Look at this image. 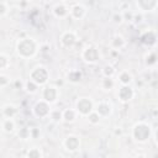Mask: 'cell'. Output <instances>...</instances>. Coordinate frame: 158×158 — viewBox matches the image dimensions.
<instances>
[{
  "instance_id": "cell-1",
  "label": "cell",
  "mask_w": 158,
  "mask_h": 158,
  "mask_svg": "<svg viewBox=\"0 0 158 158\" xmlns=\"http://www.w3.org/2000/svg\"><path fill=\"white\" fill-rule=\"evenodd\" d=\"M17 50H19V53L28 57V56H32L33 52H35V43L32 42L31 40H22L21 42L17 45Z\"/></svg>"
},
{
  "instance_id": "cell-2",
  "label": "cell",
  "mask_w": 158,
  "mask_h": 158,
  "mask_svg": "<svg viewBox=\"0 0 158 158\" xmlns=\"http://www.w3.org/2000/svg\"><path fill=\"white\" fill-rule=\"evenodd\" d=\"M133 135L135 137H136V140H138V141H146V140L148 138L149 136V127L147 125H137L136 127H135V131H133Z\"/></svg>"
},
{
  "instance_id": "cell-3",
  "label": "cell",
  "mask_w": 158,
  "mask_h": 158,
  "mask_svg": "<svg viewBox=\"0 0 158 158\" xmlns=\"http://www.w3.org/2000/svg\"><path fill=\"white\" fill-rule=\"evenodd\" d=\"M31 78L33 79V81H36V83L43 84L48 78V73L46 72L45 68H37L36 71H33V73L31 74Z\"/></svg>"
},
{
  "instance_id": "cell-4",
  "label": "cell",
  "mask_w": 158,
  "mask_h": 158,
  "mask_svg": "<svg viewBox=\"0 0 158 158\" xmlns=\"http://www.w3.org/2000/svg\"><path fill=\"white\" fill-rule=\"evenodd\" d=\"M77 106L81 114H89L91 111V103L88 99H81L80 101H78Z\"/></svg>"
},
{
  "instance_id": "cell-5",
  "label": "cell",
  "mask_w": 158,
  "mask_h": 158,
  "mask_svg": "<svg viewBox=\"0 0 158 158\" xmlns=\"http://www.w3.org/2000/svg\"><path fill=\"white\" fill-rule=\"evenodd\" d=\"M43 96H45V99L47 101H55L56 100V96H57V91H56L55 88H52V86L46 88L45 93H43Z\"/></svg>"
},
{
  "instance_id": "cell-6",
  "label": "cell",
  "mask_w": 158,
  "mask_h": 158,
  "mask_svg": "<svg viewBox=\"0 0 158 158\" xmlns=\"http://www.w3.org/2000/svg\"><path fill=\"white\" fill-rule=\"evenodd\" d=\"M84 57L88 62H95L98 60V51L95 48H88L84 52Z\"/></svg>"
},
{
  "instance_id": "cell-7",
  "label": "cell",
  "mask_w": 158,
  "mask_h": 158,
  "mask_svg": "<svg viewBox=\"0 0 158 158\" xmlns=\"http://www.w3.org/2000/svg\"><path fill=\"white\" fill-rule=\"evenodd\" d=\"M35 113H36L37 116H45L48 114V106L46 105L45 103H40L36 105V108H35Z\"/></svg>"
},
{
  "instance_id": "cell-8",
  "label": "cell",
  "mask_w": 158,
  "mask_h": 158,
  "mask_svg": "<svg viewBox=\"0 0 158 158\" xmlns=\"http://www.w3.org/2000/svg\"><path fill=\"white\" fill-rule=\"evenodd\" d=\"M66 146H67V148H68L69 151L77 149V148H78V146H79L78 138H77V137H68V138H67V141H66Z\"/></svg>"
},
{
  "instance_id": "cell-9",
  "label": "cell",
  "mask_w": 158,
  "mask_h": 158,
  "mask_svg": "<svg viewBox=\"0 0 158 158\" xmlns=\"http://www.w3.org/2000/svg\"><path fill=\"white\" fill-rule=\"evenodd\" d=\"M132 94H133L132 90L130 89V88H127V86H124L119 93V95H120V98L122 99V100H130V99L132 98Z\"/></svg>"
},
{
  "instance_id": "cell-10",
  "label": "cell",
  "mask_w": 158,
  "mask_h": 158,
  "mask_svg": "<svg viewBox=\"0 0 158 158\" xmlns=\"http://www.w3.org/2000/svg\"><path fill=\"white\" fill-rule=\"evenodd\" d=\"M62 41H63V43L67 46V47H69V46H72L74 42H75V38H74V35L73 33H66L63 36V38H62Z\"/></svg>"
},
{
  "instance_id": "cell-11",
  "label": "cell",
  "mask_w": 158,
  "mask_h": 158,
  "mask_svg": "<svg viewBox=\"0 0 158 158\" xmlns=\"http://www.w3.org/2000/svg\"><path fill=\"white\" fill-rule=\"evenodd\" d=\"M98 111H99V114H101V115H108L110 113V106L108 104H100L98 108Z\"/></svg>"
},
{
  "instance_id": "cell-12",
  "label": "cell",
  "mask_w": 158,
  "mask_h": 158,
  "mask_svg": "<svg viewBox=\"0 0 158 158\" xmlns=\"http://www.w3.org/2000/svg\"><path fill=\"white\" fill-rule=\"evenodd\" d=\"M3 113H4L5 116H8V118H11V116H13V115L16 113V110H15L14 106H10V105H8V106H5V108H4Z\"/></svg>"
},
{
  "instance_id": "cell-13",
  "label": "cell",
  "mask_w": 158,
  "mask_h": 158,
  "mask_svg": "<svg viewBox=\"0 0 158 158\" xmlns=\"http://www.w3.org/2000/svg\"><path fill=\"white\" fill-rule=\"evenodd\" d=\"M3 127H4V130L6 131V132H10V131H13V130H14V122L11 121V120H6V121L4 122Z\"/></svg>"
},
{
  "instance_id": "cell-14",
  "label": "cell",
  "mask_w": 158,
  "mask_h": 158,
  "mask_svg": "<svg viewBox=\"0 0 158 158\" xmlns=\"http://www.w3.org/2000/svg\"><path fill=\"white\" fill-rule=\"evenodd\" d=\"M142 40H143L145 43H149V45H151V43L154 42V41H152V40H154V36L149 32V33H147V35H145V36L142 37Z\"/></svg>"
},
{
  "instance_id": "cell-15",
  "label": "cell",
  "mask_w": 158,
  "mask_h": 158,
  "mask_svg": "<svg viewBox=\"0 0 158 158\" xmlns=\"http://www.w3.org/2000/svg\"><path fill=\"white\" fill-rule=\"evenodd\" d=\"M64 119H66L67 121H73L74 120V111L67 110L66 113H64Z\"/></svg>"
},
{
  "instance_id": "cell-16",
  "label": "cell",
  "mask_w": 158,
  "mask_h": 158,
  "mask_svg": "<svg viewBox=\"0 0 158 158\" xmlns=\"http://www.w3.org/2000/svg\"><path fill=\"white\" fill-rule=\"evenodd\" d=\"M41 157V153H40V151L36 149V148H33L31 149L30 152H28V158H40Z\"/></svg>"
},
{
  "instance_id": "cell-17",
  "label": "cell",
  "mask_w": 158,
  "mask_h": 158,
  "mask_svg": "<svg viewBox=\"0 0 158 158\" xmlns=\"http://www.w3.org/2000/svg\"><path fill=\"white\" fill-rule=\"evenodd\" d=\"M73 10H74V15H75V17H79V16L83 15V8L79 6V5H77V6H75Z\"/></svg>"
},
{
  "instance_id": "cell-18",
  "label": "cell",
  "mask_w": 158,
  "mask_h": 158,
  "mask_svg": "<svg viewBox=\"0 0 158 158\" xmlns=\"http://www.w3.org/2000/svg\"><path fill=\"white\" fill-rule=\"evenodd\" d=\"M120 79H121L122 83H128V81L131 80V77H130V74H128V73H122Z\"/></svg>"
},
{
  "instance_id": "cell-19",
  "label": "cell",
  "mask_w": 158,
  "mask_h": 158,
  "mask_svg": "<svg viewBox=\"0 0 158 158\" xmlns=\"http://www.w3.org/2000/svg\"><path fill=\"white\" fill-rule=\"evenodd\" d=\"M0 62H1V64H0V68L4 69L5 66H6V63H8V58L5 57L4 55H1V56H0Z\"/></svg>"
},
{
  "instance_id": "cell-20",
  "label": "cell",
  "mask_w": 158,
  "mask_h": 158,
  "mask_svg": "<svg viewBox=\"0 0 158 158\" xmlns=\"http://www.w3.org/2000/svg\"><path fill=\"white\" fill-rule=\"evenodd\" d=\"M56 14L60 15V16L64 15V14H66V8H63V6H57V8H56Z\"/></svg>"
},
{
  "instance_id": "cell-21",
  "label": "cell",
  "mask_w": 158,
  "mask_h": 158,
  "mask_svg": "<svg viewBox=\"0 0 158 158\" xmlns=\"http://www.w3.org/2000/svg\"><path fill=\"white\" fill-rule=\"evenodd\" d=\"M89 119H90L91 122H94V124H95V122L99 121V115H98V114H91V115L89 116Z\"/></svg>"
},
{
  "instance_id": "cell-22",
  "label": "cell",
  "mask_w": 158,
  "mask_h": 158,
  "mask_svg": "<svg viewBox=\"0 0 158 158\" xmlns=\"http://www.w3.org/2000/svg\"><path fill=\"white\" fill-rule=\"evenodd\" d=\"M52 119H53L55 121L60 120V119H61V113H60V111H56V113L52 114Z\"/></svg>"
},
{
  "instance_id": "cell-23",
  "label": "cell",
  "mask_w": 158,
  "mask_h": 158,
  "mask_svg": "<svg viewBox=\"0 0 158 158\" xmlns=\"http://www.w3.org/2000/svg\"><path fill=\"white\" fill-rule=\"evenodd\" d=\"M5 13H6V8H5V3H4V1H1V3H0V14L4 15Z\"/></svg>"
},
{
  "instance_id": "cell-24",
  "label": "cell",
  "mask_w": 158,
  "mask_h": 158,
  "mask_svg": "<svg viewBox=\"0 0 158 158\" xmlns=\"http://www.w3.org/2000/svg\"><path fill=\"white\" fill-rule=\"evenodd\" d=\"M19 136H21V137H24V138H26V137L28 136V131L26 130V128H24V130H21V131L19 132Z\"/></svg>"
},
{
  "instance_id": "cell-25",
  "label": "cell",
  "mask_w": 158,
  "mask_h": 158,
  "mask_svg": "<svg viewBox=\"0 0 158 158\" xmlns=\"http://www.w3.org/2000/svg\"><path fill=\"white\" fill-rule=\"evenodd\" d=\"M104 85L105 86H109V88H111L113 86V81H111V79H105V81H104Z\"/></svg>"
},
{
  "instance_id": "cell-26",
  "label": "cell",
  "mask_w": 158,
  "mask_h": 158,
  "mask_svg": "<svg viewBox=\"0 0 158 158\" xmlns=\"http://www.w3.org/2000/svg\"><path fill=\"white\" fill-rule=\"evenodd\" d=\"M0 81H1V83H0V84H1V86H4L5 84L8 83V80H6V77H4V75H1V77H0Z\"/></svg>"
},
{
  "instance_id": "cell-27",
  "label": "cell",
  "mask_w": 158,
  "mask_h": 158,
  "mask_svg": "<svg viewBox=\"0 0 158 158\" xmlns=\"http://www.w3.org/2000/svg\"><path fill=\"white\" fill-rule=\"evenodd\" d=\"M105 74H106V75L113 74V68H111V67H106V68H105Z\"/></svg>"
},
{
  "instance_id": "cell-28",
  "label": "cell",
  "mask_w": 158,
  "mask_h": 158,
  "mask_svg": "<svg viewBox=\"0 0 158 158\" xmlns=\"http://www.w3.org/2000/svg\"><path fill=\"white\" fill-rule=\"evenodd\" d=\"M27 88H28V90H30V91H35V90H36V86H35L32 83H28L27 84Z\"/></svg>"
},
{
  "instance_id": "cell-29",
  "label": "cell",
  "mask_w": 158,
  "mask_h": 158,
  "mask_svg": "<svg viewBox=\"0 0 158 158\" xmlns=\"http://www.w3.org/2000/svg\"><path fill=\"white\" fill-rule=\"evenodd\" d=\"M156 137H157V141H158V131H157V133H156Z\"/></svg>"
}]
</instances>
